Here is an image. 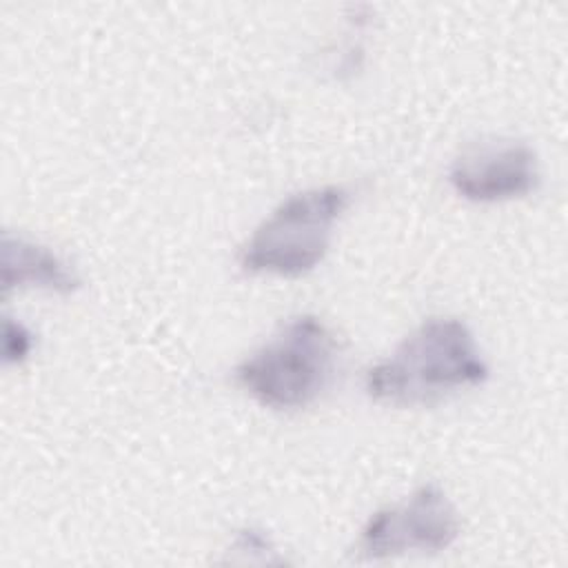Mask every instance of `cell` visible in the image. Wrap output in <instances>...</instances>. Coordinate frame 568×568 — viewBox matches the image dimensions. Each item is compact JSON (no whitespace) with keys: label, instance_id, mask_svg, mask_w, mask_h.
Masks as SVG:
<instances>
[{"label":"cell","instance_id":"6","mask_svg":"<svg viewBox=\"0 0 568 568\" xmlns=\"http://www.w3.org/2000/svg\"><path fill=\"white\" fill-rule=\"evenodd\" d=\"M0 284L7 297L16 286H38L69 295L78 288L75 273L47 246L20 235L2 233Z\"/></svg>","mask_w":568,"mask_h":568},{"label":"cell","instance_id":"7","mask_svg":"<svg viewBox=\"0 0 568 568\" xmlns=\"http://www.w3.org/2000/svg\"><path fill=\"white\" fill-rule=\"evenodd\" d=\"M31 344H33L31 333L20 322H11L7 317L2 326V362L4 364L22 362L29 355Z\"/></svg>","mask_w":568,"mask_h":568},{"label":"cell","instance_id":"5","mask_svg":"<svg viewBox=\"0 0 568 568\" xmlns=\"http://www.w3.org/2000/svg\"><path fill=\"white\" fill-rule=\"evenodd\" d=\"M450 186L470 202L524 197L539 184L535 151L515 140L481 142L466 149L448 171Z\"/></svg>","mask_w":568,"mask_h":568},{"label":"cell","instance_id":"4","mask_svg":"<svg viewBox=\"0 0 568 568\" xmlns=\"http://www.w3.org/2000/svg\"><path fill=\"white\" fill-rule=\"evenodd\" d=\"M459 517L437 484L419 486L404 504L377 510L362 528L357 555L386 559L408 550H444L459 537Z\"/></svg>","mask_w":568,"mask_h":568},{"label":"cell","instance_id":"1","mask_svg":"<svg viewBox=\"0 0 568 568\" xmlns=\"http://www.w3.org/2000/svg\"><path fill=\"white\" fill-rule=\"evenodd\" d=\"M488 366L470 328L455 317H430L366 373V393L393 406L435 404L479 386Z\"/></svg>","mask_w":568,"mask_h":568},{"label":"cell","instance_id":"2","mask_svg":"<svg viewBox=\"0 0 568 568\" xmlns=\"http://www.w3.org/2000/svg\"><path fill=\"white\" fill-rule=\"evenodd\" d=\"M335 362L337 344L326 324L297 315L235 368V379L262 406L304 408L328 388Z\"/></svg>","mask_w":568,"mask_h":568},{"label":"cell","instance_id":"3","mask_svg":"<svg viewBox=\"0 0 568 568\" xmlns=\"http://www.w3.org/2000/svg\"><path fill=\"white\" fill-rule=\"evenodd\" d=\"M346 206L348 191L337 184L288 195L242 246V271L277 277L306 275L324 260L333 226Z\"/></svg>","mask_w":568,"mask_h":568}]
</instances>
